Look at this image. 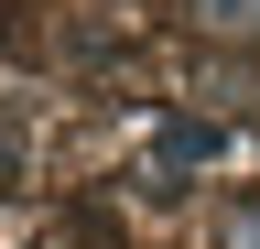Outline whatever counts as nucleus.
<instances>
[{"mask_svg": "<svg viewBox=\"0 0 260 249\" xmlns=\"http://www.w3.org/2000/svg\"><path fill=\"white\" fill-rule=\"evenodd\" d=\"M184 163H217V130H162V173H184Z\"/></svg>", "mask_w": 260, "mask_h": 249, "instance_id": "1", "label": "nucleus"}, {"mask_svg": "<svg viewBox=\"0 0 260 249\" xmlns=\"http://www.w3.org/2000/svg\"><path fill=\"white\" fill-rule=\"evenodd\" d=\"M228 249H260V206H228Z\"/></svg>", "mask_w": 260, "mask_h": 249, "instance_id": "2", "label": "nucleus"}, {"mask_svg": "<svg viewBox=\"0 0 260 249\" xmlns=\"http://www.w3.org/2000/svg\"><path fill=\"white\" fill-rule=\"evenodd\" d=\"M206 22H239V33H249V22H260V0H206Z\"/></svg>", "mask_w": 260, "mask_h": 249, "instance_id": "3", "label": "nucleus"}]
</instances>
